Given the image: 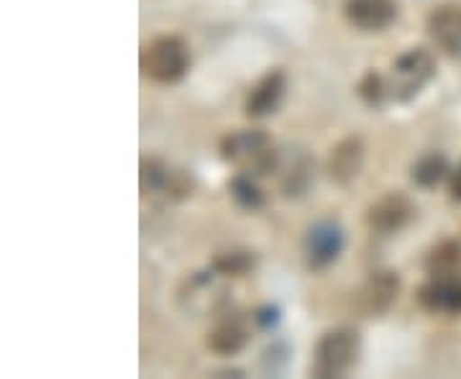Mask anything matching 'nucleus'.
<instances>
[{
    "label": "nucleus",
    "instance_id": "nucleus-1",
    "mask_svg": "<svg viewBox=\"0 0 461 379\" xmlns=\"http://www.w3.org/2000/svg\"><path fill=\"white\" fill-rule=\"evenodd\" d=\"M218 154L226 165L254 177H267L280 169V151L262 129H236L218 141Z\"/></svg>",
    "mask_w": 461,
    "mask_h": 379
},
{
    "label": "nucleus",
    "instance_id": "nucleus-5",
    "mask_svg": "<svg viewBox=\"0 0 461 379\" xmlns=\"http://www.w3.org/2000/svg\"><path fill=\"white\" fill-rule=\"evenodd\" d=\"M346 233L339 221L321 218L308 226L303 236V259L311 272H326L344 254Z\"/></svg>",
    "mask_w": 461,
    "mask_h": 379
},
{
    "label": "nucleus",
    "instance_id": "nucleus-18",
    "mask_svg": "<svg viewBox=\"0 0 461 379\" xmlns=\"http://www.w3.org/2000/svg\"><path fill=\"white\" fill-rule=\"evenodd\" d=\"M357 95L362 100L364 105H369V108H384L393 95H390V83H387V75H382L377 69H366L362 77H359V83H357Z\"/></svg>",
    "mask_w": 461,
    "mask_h": 379
},
{
    "label": "nucleus",
    "instance_id": "nucleus-3",
    "mask_svg": "<svg viewBox=\"0 0 461 379\" xmlns=\"http://www.w3.org/2000/svg\"><path fill=\"white\" fill-rule=\"evenodd\" d=\"M359 333L348 326H336L326 330L313 348V364H311V374L315 379H339L348 374L354 369V364L359 359Z\"/></svg>",
    "mask_w": 461,
    "mask_h": 379
},
{
    "label": "nucleus",
    "instance_id": "nucleus-10",
    "mask_svg": "<svg viewBox=\"0 0 461 379\" xmlns=\"http://www.w3.org/2000/svg\"><path fill=\"white\" fill-rule=\"evenodd\" d=\"M395 0H344L346 21L364 33L387 32L397 21Z\"/></svg>",
    "mask_w": 461,
    "mask_h": 379
},
{
    "label": "nucleus",
    "instance_id": "nucleus-7",
    "mask_svg": "<svg viewBox=\"0 0 461 379\" xmlns=\"http://www.w3.org/2000/svg\"><path fill=\"white\" fill-rule=\"evenodd\" d=\"M400 295V275L393 269H375L357 290V308L369 318H382L393 311Z\"/></svg>",
    "mask_w": 461,
    "mask_h": 379
},
{
    "label": "nucleus",
    "instance_id": "nucleus-8",
    "mask_svg": "<svg viewBox=\"0 0 461 379\" xmlns=\"http://www.w3.org/2000/svg\"><path fill=\"white\" fill-rule=\"evenodd\" d=\"M426 32L438 50L461 59V5L459 3H441L426 18Z\"/></svg>",
    "mask_w": 461,
    "mask_h": 379
},
{
    "label": "nucleus",
    "instance_id": "nucleus-17",
    "mask_svg": "<svg viewBox=\"0 0 461 379\" xmlns=\"http://www.w3.org/2000/svg\"><path fill=\"white\" fill-rule=\"evenodd\" d=\"M451 175L448 169V159H446L441 151H429L423 157H418L411 167V177L418 187L423 190H430L436 187L438 182H444L446 177Z\"/></svg>",
    "mask_w": 461,
    "mask_h": 379
},
{
    "label": "nucleus",
    "instance_id": "nucleus-6",
    "mask_svg": "<svg viewBox=\"0 0 461 379\" xmlns=\"http://www.w3.org/2000/svg\"><path fill=\"white\" fill-rule=\"evenodd\" d=\"M412 218H415V203L405 193H387L366 208L364 223L369 226V231L379 236H393L405 226H411Z\"/></svg>",
    "mask_w": 461,
    "mask_h": 379
},
{
    "label": "nucleus",
    "instance_id": "nucleus-13",
    "mask_svg": "<svg viewBox=\"0 0 461 379\" xmlns=\"http://www.w3.org/2000/svg\"><path fill=\"white\" fill-rule=\"evenodd\" d=\"M364 167V141L359 136H346L330 149L329 177L339 187H348L362 175Z\"/></svg>",
    "mask_w": 461,
    "mask_h": 379
},
{
    "label": "nucleus",
    "instance_id": "nucleus-16",
    "mask_svg": "<svg viewBox=\"0 0 461 379\" xmlns=\"http://www.w3.org/2000/svg\"><path fill=\"white\" fill-rule=\"evenodd\" d=\"M257 266V254L251 248H226L218 251L211 262V272L221 277H247Z\"/></svg>",
    "mask_w": 461,
    "mask_h": 379
},
{
    "label": "nucleus",
    "instance_id": "nucleus-14",
    "mask_svg": "<svg viewBox=\"0 0 461 379\" xmlns=\"http://www.w3.org/2000/svg\"><path fill=\"white\" fill-rule=\"evenodd\" d=\"M426 275L429 277H454L461 275V244L454 239H444L426 254Z\"/></svg>",
    "mask_w": 461,
    "mask_h": 379
},
{
    "label": "nucleus",
    "instance_id": "nucleus-22",
    "mask_svg": "<svg viewBox=\"0 0 461 379\" xmlns=\"http://www.w3.org/2000/svg\"><path fill=\"white\" fill-rule=\"evenodd\" d=\"M448 193H451V198L459 200L461 203V165L451 172V182H448Z\"/></svg>",
    "mask_w": 461,
    "mask_h": 379
},
{
    "label": "nucleus",
    "instance_id": "nucleus-20",
    "mask_svg": "<svg viewBox=\"0 0 461 379\" xmlns=\"http://www.w3.org/2000/svg\"><path fill=\"white\" fill-rule=\"evenodd\" d=\"M313 182V162L308 157H300L295 165L282 175V193L285 198H303Z\"/></svg>",
    "mask_w": 461,
    "mask_h": 379
},
{
    "label": "nucleus",
    "instance_id": "nucleus-21",
    "mask_svg": "<svg viewBox=\"0 0 461 379\" xmlns=\"http://www.w3.org/2000/svg\"><path fill=\"white\" fill-rule=\"evenodd\" d=\"M251 320L259 330H275L280 326L282 311L277 305H259L254 313H251Z\"/></svg>",
    "mask_w": 461,
    "mask_h": 379
},
{
    "label": "nucleus",
    "instance_id": "nucleus-2",
    "mask_svg": "<svg viewBox=\"0 0 461 379\" xmlns=\"http://www.w3.org/2000/svg\"><path fill=\"white\" fill-rule=\"evenodd\" d=\"M190 65H193L190 47L177 33H162V36L151 39L139 57L141 75L159 85L180 83L190 72Z\"/></svg>",
    "mask_w": 461,
    "mask_h": 379
},
{
    "label": "nucleus",
    "instance_id": "nucleus-4",
    "mask_svg": "<svg viewBox=\"0 0 461 379\" xmlns=\"http://www.w3.org/2000/svg\"><path fill=\"white\" fill-rule=\"evenodd\" d=\"M433 77H436V57L423 47H412L402 51L390 67L387 75L390 95L395 103H411L426 90V85Z\"/></svg>",
    "mask_w": 461,
    "mask_h": 379
},
{
    "label": "nucleus",
    "instance_id": "nucleus-19",
    "mask_svg": "<svg viewBox=\"0 0 461 379\" xmlns=\"http://www.w3.org/2000/svg\"><path fill=\"white\" fill-rule=\"evenodd\" d=\"M172 175H175V169H169L162 159H157V157L141 159V193L144 195H159V193H165L167 195Z\"/></svg>",
    "mask_w": 461,
    "mask_h": 379
},
{
    "label": "nucleus",
    "instance_id": "nucleus-9",
    "mask_svg": "<svg viewBox=\"0 0 461 379\" xmlns=\"http://www.w3.org/2000/svg\"><path fill=\"white\" fill-rule=\"evenodd\" d=\"M285 90H287V75L282 69H269L249 90L247 103H244L247 118L262 121V118H269L272 113H277L282 100H285Z\"/></svg>",
    "mask_w": 461,
    "mask_h": 379
},
{
    "label": "nucleus",
    "instance_id": "nucleus-12",
    "mask_svg": "<svg viewBox=\"0 0 461 379\" xmlns=\"http://www.w3.org/2000/svg\"><path fill=\"white\" fill-rule=\"evenodd\" d=\"M249 338H251V330H249L247 320L239 313H229L221 315L213 329L208 330L205 347L218 356H236L247 348Z\"/></svg>",
    "mask_w": 461,
    "mask_h": 379
},
{
    "label": "nucleus",
    "instance_id": "nucleus-15",
    "mask_svg": "<svg viewBox=\"0 0 461 379\" xmlns=\"http://www.w3.org/2000/svg\"><path fill=\"white\" fill-rule=\"evenodd\" d=\"M229 195L241 211H249V213H257V211H262L264 205H267V195L259 187V182H257L254 175H247V172H236L230 177Z\"/></svg>",
    "mask_w": 461,
    "mask_h": 379
},
{
    "label": "nucleus",
    "instance_id": "nucleus-11",
    "mask_svg": "<svg viewBox=\"0 0 461 379\" xmlns=\"http://www.w3.org/2000/svg\"><path fill=\"white\" fill-rule=\"evenodd\" d=\"M415 300L429 313H461V275L454 277H429L415 293Z\"/></svg>",
    "mask_w": 461,
    "mask_h": 379
}]
</instances>
